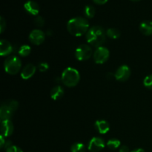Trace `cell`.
I'll return each instance as SVG.
<instances>
[{
	"instance_id": "6da1fadb",
	"label": "cell",
	"mask_w": 152,
	"mask_h": 152,
	"mask_svg": "<svg viewBox=\"0 0 152 152\" xmlns=\"http://www.w3.org/2000/svg\"><path fill=\"white\" fill-rule=\"evenodd\" d=\"M89 23L83 17H75L70 19L67 24V29L71 35L74 37H81L88 31Z\"/></svg>"
},
{
	"instance_id": "7a4b0ae2",
	"label": "cell",
	"mask_w": 152,
	"mask_h": 152,
	"mask_svg": "<svg viewBox=\"0 0 152 152\" xmlns=\"http://www.w3.org/2000/svg\"><path fill=\"white\" fill-rule=\"evenodd\" d=\"M106 33L100 26H93L88 31L86 34L87 42L92 46L99 48L105 42Z\"/></svg>"
},
{
	"instance_id": "3957f363",
	"label": "cell",
	"mask_w": 152,
	"mask_h": 152,
	"mask_svg": "<svg viewBox=\"0 0 152 152\" xmlns=\"http://www.w3.org/2000/svg\"><path fill=\"white\" fill-rule=\"evenodd\" d=\"M80 75L79 71L74 68H67L64 70L61 77L62 83L67 87H74L79 83Z\"/></svg>"
},
{
	"instance_id": "277c9868",
	"label": "cell",
	"mask_w": 152,
	"mask_h": 152,
	"mask_svg": "<svg viewBox=\"0 0 152 152\" xmlns=\"http://www.w3.org/2000/svg\"><path fill=\"white\" fill-rule=\"evenodd\" d=\"M4 71L7 74L15 75L20 71L21 68H22V62L17 56H10L4 61Z\"/></svg>"
},
{
	"instance_id": "5b68a950",
	"label": "cell",
	"mask_w": 152,
	"mask_h": 152,
	"mask_svg": "<svg viewBox=\"0 0 152 152\" xmlns=\"http://www.w3.org/2000/svg\"><path fill=\"white\" fill-rule=\"evenodd\" d=\"M92 54H93V50L88 45H80L75 50V56L79 61L88 60L90 59Z\"/></svg>"
},
{
	"instance_id": "8992f818",
	"label": "cell",
	"mask_w": 152,
	"mask_h": 152,
	"mask_svg": "<svg viewBox=\"0 0 152 152\" xmlns=\"http://www.w3.org/2000/svg\"><path fill=\"white\" fill-rule=\"evenodd\" d=\"M110 56L109 50L105 47L100 46L96 48L94 53V59L97 64H103L108 59Z\"/></svg>"
},
{
	"instance_id": "52a82bcc",
	"label": "cell",
	"mask_w": 152,
	"mask_h": 152,
	"mask_svg": "<svg viewBox=\"0 0 152 152\" xmlns=\"http://www.w3.org/2000/svg\"><path fill=\"white\" fill-rule=\"evenodd\" d=\"M115 79L117 81L125 82L129 79L131 76V70L129 66L126 65H121L114 74Z\"/></svg>"
},
{
	"instance_id": "ba28073f",
	"label": "cell",
	"mask_w": 152,
	"mask_h": 152,
	"mask_svg": "<svg viewBox=\"0 0 152 152\" xmlns=\"http://www.w3.org/2000/svg\"><path fill=\"white\" fill-rule=\"evenodd\" d=\"M29 39L32 44L39 45L44 42L45 39V34L41 30L35 29L31 32L29 35Z\"/></svg>"
},
{
	"instance_id": "9c48e42d",
	"label": "cell",
	"mask_w": 152,
	"mask_h": 152,
	"mask_svg": "<svg viewBox=\"0 0 152 152\" xmlns=\"http://www.w3.org/2000/svg\"><path fill=\"white\" fill-rule=\"evenodd\" d=\"M105 141L100 137H93L88 144V150L91 152H99L105 148Z\"/></svg>"
},
{
	"instance_id": "30bf717a",
	"label": "cell",
	"mask_w": 152,
	"mask_h": 152,
	"mask_svg": "<svg viewBox=\"0 0 152 152\" xmlns=\"http://www.w3.org/2000/svg\"><path fill=\"white\" fill-rule=\"evenodd\" d=\"M13 129H14V127L10 120L1 121V135H2L3 137H7L10 136L13 134Z\"/></svg>"
},
{
	"instance_id": "8fae6325",
	"label": "cell",
	"mask_w": 152,
	"mask_h": 152,
	"mask_svg": "<svg viewBox=\"0 0 152 152\" xmlns=\"http://www.w3.org/2000/svg\"><path fill=\"white\" fill-rule=\"evenodd\" d=\"M36 71H37V68L35 65H34L33 64H28L22 70L21 77L24 80H28L34 75Z\"/></svg>"
},
{
	"instance_id": "7c38bea8",
	"label": "cell",
	"mask_w": 152,
	"mask_h": 152,
	"mask_svg": "<svg viewBox=\"0 0 152 152\" xmlns=\"http://www.w3.org/2000/svg\"><path fill=\"white\" fill-rule=\"evenodd\" d=\"M24 7L28 13H29L31 15H34V16H37L39 12V4L36 1H31V0L25 2L24 4Z\"/></svg>"
},
{
	"instance_id": "4fadbf2b",
	"label": "cell",
	"mask_w": 152,
	"mask_h": 152,
	"mask_svg": "<svg viewBox=\"0 0 152 152\" xmlns=\"http://www.w3.org/2000/svg\"><path fill=\"white\" fill-rule=\"evenodd\" d=\"M95 128L101 134H105L108 133L110 130V125L107 121L103 120H96L95 123Z\"/></svg>"
},
{
	"instance_id": "5bb4252c",
	"label": "cell",
	"mask_w": 152,
	"mask_h": 152,
	"mask_svg": "<svg viewBox=\"0 0 152 152\" xmlns=\"http://www.w3.org/2000/svg\"><path fill=\"white\" fill-rule=\"evenodd\" d=\"M13 51V47L8 41L5 39H1L0 42V54L4 56L10 54Z\"/></svg>"
},
{
	"instance_id": "9a60e30c",
	"label": "cell",
	"mask_w": 152,
	"mask_h": 152,
	"mask_svg": "<svg viewBox=\"0 0 152 152\" xmlns=\"http://www.w3.org/2000/svg\"><path fill=\"white\" fill-rule=\"evenodd\" d=\"M13 111L7 105H6L3 102L1 103V108H0V118L2 121L10 120L13 116Z\"/></svg>"
},
{
	"instance_id": "2e32d148",
	"label": "cell",
	"mask_w": 152,
	"mask_h": 152,
	"mask_svg": "<svg viewBox=\"0 0 152 152\" xmlns=\"http://www.w3.org/2000/svg\"><path fill=\"white\" fill-rule=\"evenodd\" d=\"M140 31L145 36L152 35V22L151 21H143L140 25Z\"/></svg>"
},
{
	"instance_id": "e0dca14e",
	"label": "cell",
	"mask_w": 152,
	"mask_h": 152,
	"mask_svg": "<svg viewBox=\"0 0 152 152\" xmlns=\"http://www.w3.org/2000/svg\"><path fill=\"white\" fill-rule=\"evenodd\" d=\"M64 90L61 86H58L53 88L50 91V97L53 100H59L63 96Z\"/></svg>"
},
{
	"instance_id": "ac0fdd59",
	"label": "cell",
	"mask_w": 152,
	"mask_h": 152,
	"mask_svg": "<svg viewBox=\"0 0 152 152\" xmlns=\"http://www.w3.org/2000/svg\"><path fill=\"white\" fill-rule=\"evenodd\" d=\"M106 34L109 38L116 39L120 37V31L117 28H109L106 31Z\"/></svg>"
},
{
	"instance_id": "d6986e66",
	"label": "cell",
	"mask_w": 152,
	"mask_h": 152,
	"mask_svg": "<svg viewBox=\"0 0 152 152\" xmlns=\"http://www.w3.org/2000/svg\"><path fill=\"white\" fill-rule=\"evenodd\" d=\"M71 152H86V146L81 142H76L71 145Z\"/></svg>"
},
{
	"instance_id": "ffe728a7",
	"label": "cell",
	"mask_w": 152,
	"mask_h": 152,
	"mask_svg": "<svg viewBox=\"0 0 152 152\" xmlns=\"http://www.w3.org/2000/svg\"><path fill=\"white\" fill-rule=\"evenodd\" d=\"M107 146L111 150H115L120 146V141L117 139H111L107 142Z\"/></svg>"
},
{
	"instance_id": "44dd1931",
	"label": "cell",
	"mask_w": 152,
	"mask_h": 152,
	"mask_svg": "<svg viewBox=\"0 0 152 152\" xmlns=\"http://www.w3.org/2000/svg\"><path fill=\"white\" fill-rule=\"evenodd\" d=\"M31 48L29 45H22L19 48V50H18V53L21 56H27L30 54L31 53Z\"/></svg>"
},
{
	"instance_id": "7402d4cb",
	"label": "cell",
	"mask_w": 152,
	"mask_h": 152,
	"mask_svg": "<svg viewBox=\"0 0 152 152\" xmlns=\"http://www.w3.org/2000/svg\"><path fill=\"white\" fill-rule=\"evenodd\" d=\"M85 16L88 18H93L95 15V8L91 5H86L84 8Z\"/></svg>"
},
{
	"instance_id": "603a6c76",
	"label": "cell",
	"mask_w": 152,
	"mask_h": 152,
	"mask_svg": "<svg viewBox=\"0 0 152 152\" xmlns=\"http://www.w3.org/2000/svg\"><path fill=\"white\" fill-rule=\"evenodd\" d=\"M3 103H4L6 105H7V106H8L9 108L13 111V112L16 111V110L18 109V108H19V102H18L16 100H14V99L5 101V102H4Z\"/></svg>"
},
{
	"instance_id": "cb8c5ba5",
	"label": "cell",
	"mask_w": 152,
	"mask_h": 152,
	"mask_svg": "<svg viewBox=\"0 0 152 152\" xmlns=\"http://www.w3.org/2000/svg\"><path fill=\"white\" fill-rule=\"evenodd\" d=\"M143 85L147 88L152 90V74L145 77L143 80Z\"/></svg>"
},
{
	"instance_id": "d4e9b609",
	"label": "cell",
	"mask_w": 152,
	"mask_h": 152,
	"mask_svg": "<svg viewBox=\"0 0 152 152\" xmlns=\"http://www.w3.org/2000/svg\"><path fill=\"white\" fill-rule=\"evenodd\" d=\"M34 24L38 27H42L45 25V19L42 16H37L34 19Z\"/></svg>"
},
{
	"instance_id": "484cf974",
	"label": "cell",
	"mask_w": 152,
	"mask_h": 152,
	"mask_svg": "<svg viewBox=\"0 0 152 152\" xmlns=\"http://www.w3.org/2000/svg\"><path fill=\"white\" fill-rule=\"evenodd\" d=\"M6 152H23V151L19 147L12 145L11 146H10L6 149Z\"/></svg>"
},
{
	"instance_id": "4316f807",
	"label": "cell",
	"mask_w": 152,
	"mask_h": 152,
	"mask_svg": "<svg viewBox=\"0 0 152 152\" xmlns=\"http://www.w3.org/2000/svg\"><path fill=\"white\" fill-rule=\"evenodd\" d=\"M6 28V21L2 16L0 17V33H3Z\"/></svg>"
},
{
	"instance_id": "83f0119b",
	"label": "cell",
	"mask_w": 152,
	"mask_h": 152,
	"mask_svg": "<svg viewBox=\"0 0 152 152\" xmlns=\"http://www.w3.org/2000/svg\"><path fill=\"white\" fill-rule=\"evenodd\" d=\"M48 64L46 63V62H42V63H40L39 65V71H42V72H45V71H48Z\"/></svg>"
},
{
	"instance_id": "f1b7e54d",
	"label": "cell",
	"mask_w": 152,
	"mask_h": 152,
	"mask_svg": "<svg viewBox=\"0 0 152 152\" xmlns=\"http://www.w3.org/2000/svg\"><path fill=\"white\" fill-rule=\"evenodd\" d=\"M4 137H3L2 135L0 136V147L1 148H3L4 147V145H5V142L6 141L4 140Z\"/></svg>"
},
{
	"instance_id": "f546056e",
	"label": "cell",
	"mask_w": 152,
	"mask_h": 152,
	"mask_svg": "<svg viewBox=\"0 0 152 152\" xmlns=\"http://www.w3.org/2000/svg\"><path fill=\"white\" fill-rule=\"evenodd\" d=\"M108 0H93V1L94 3L97 4H104L108 1Z\"/></svg>"
},
{
	"instance_id": "4dcf8cb0",
	"label": "cell",
	"mask_w": 152,
	"mask_h": 152,
	"mask_svg": "<svg viewBox=\"0 0 152 152\" xmlns=\"http://www.w3.org/2000/svg\"><path fill=\"white\" fill-rule=\"evenodd\" d=\"M120 152H129V147L126 146V145H123V146L120 147Z\"/></svg>"
},
{
	"instance_id": "1f68e13d",
	"label": "cell",
	"mask_w": 152,
	"mask_h": 152,
	"mask_svg": "<svg viewBox=\"0 0 152 152\" xmlns=\"http://www.w3.org/2000/svg\"><path fill=\"white\" fill-rule=\"evenodd\" d=\"M106 77L108 79H109V80H111V79H113L114 77L115 78V76H114V74H112V73H108L106 75Z\"/></svg>"
},
{
	"instance_id": "d6a6232c",
	"label": "cell",
	"mask_w": 152,
	"mask_h": 152,
	"mask_svg": "<svg viewBox=\"0 0 152 152\" xmlns=\"http://www.w3.org/2000/svg\"><path fill=\"white\" fill-rule=\"evenodd\" d=\"M132 152H145V151L142 148H137V149L133 150Z\"/></svg>"
},
{
	"instance_id": "836d02e7",
	"label": "cell",
	"mask_w": 152,
	"mask_h": 152,
	"mask_svg": "<svg viewBox=\"0 0 152 152\" xmlns=\"http://www.w3.org/2000/svg\"><path fill=\"white\" fill-rule=\"evenodd\" d=\"M133 1H140V0H132Z\"/></svg>"
}]
</instances>
